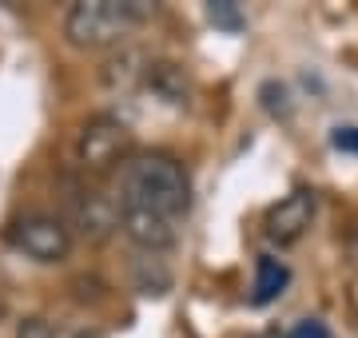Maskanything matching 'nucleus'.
Returning <instances> with one entry per match:
<instances>
[{"label":"nucleus","mask_w":358,"mask_h":338,"mask_svg":"<svg viewBox=\"0 0 358 338\" xmlns=\"http://www.w3.org/2000/svg\"><path fill=\"white\" fill-rule=\"evenodd\" d=\"M8 243L32 263H64L72 251V231L56 215H24L8 227Z\"/></svg>","instance_id":"nucleus-4"},{"label":"nucleus","mask_w":358,"mask_h":338,"mask_svg":"<svg viewBox=\"0 0 358 338\" xmlns=\"http://www.w3.org/2000/svg\"><path fill=\"white\" fill-rule=\"evenodd\" d=\"M68 223L84 239H108L120 227V199L100 191L96 183H72L68 187Z\"/></svg>","instance_id":"nucleus-5"},{"label":"nucleus","mask_w":358,"mask_h":338,"mask_svg":"<svg viewBox=\"0 0 358 338\" xmlns=\"http://www.w3.org/2000/svg\"><path fill=\"white\" fill-rule=\"evenodd\" d=\"M16 338H60V335L44 318H24V323L16 326Z\"/></svg>","instance_id":"nucleus-12"},{"label":"nucleus","mask_w":358,"mask_h":338,"mask_svg":"<svg viewBox=\"0 0 358 338\" xmlns=\"http://www.w3.org/2000/svg\"><path fill=\"white\" fill-rule=\"evenodd\" d=\"M120 203L179 223L192 211V179L171 152H140L120 168Z\"/></svg>","instance_id":"nucleus-1"},{"label":"nucleus","mask_w":358,"mask_h":338,"mask_svg":"<svg viewBox=\"0 0 358 338\" xmlns=\"http://www.w3.org/2000/svg\"><path fill=\"white\" fill-rule=\"evenodd\" d=\"M346 251H350V263L358 267V223L350 227V239H346Z\"/></svg>","instance_id":"nucleus-14"},{"label":"nucleus","mask_w":358,"mask_h":338,"mask_svg":"<svg viewBox=\"0 0 358 338\" xmlns=\"http://www.w3.org/2000/svg\"><path fill=\"white\" fill-rule=\"evenodd\" d=\"M287 283H291L287 263L275 259V255H263V259L255 263V295H251V302H255V307H267V302H275L282 291H287Z\"/></svg>","instance_id":"nucleus-9"},{"label":"nucleus","mask_w":358,"mask_h":338,"mask_svg":"<svg viewBox=\"0 0 358 338\" xmlns=\"http://www.w3.org/2000/svg\"><path fill=\"white\" fill-rule=\"evenodd\" d=\"M251 338H282V335H275V330H263V335H251Z\"/></svg>","instance_id":"nucleus-15"},{"label":"nucleus","mask_w":358,"mask_h":338,"mask_svg":"<svg viewBox=\"0 0 358 338\" xmlns=\"http://www.w3.org/2000/svg\"><path fill=\"white\" fill-rule=\"evenodd\" d=\"M207 16H211V24L227 28V32H239L243 28V16H239V4L235 0H211L207 4Z\"/></svg>","instance_id":"nucleus-10"},{"label":"nucleus","mask_w":358,"mask_h":338,"mask_svg":"<svg viewBox=\"0 0 358 338\" xmlns=\"http://www.w3.org/2000/svg\"><path fill=\"white\" fill-rule=\"evenodd\" d=\"M120 227L131 243L148 255H159V251H171L179 239V227L164 215H155L148 207H131V203H120Z\"/></svg>","instance_id":"nucleus-7"},{"label":"nucleus","mask_w":358,"mask_h":338,"mask_svg":"<svg viewBox=\"0 0 358 338\" xmlns=\"http://www.w3.org/2000/svg\"><path fill=\"white\" fill-rule=\"evenodd\" d=\"M143 84L152 96H159L164 104L171 108H187V80L179 72L176 64H167V60H155V64L143 68Z\"/></svg>","instance_id":"nucleus-8"},{"label":"nucleus","mask_w":358,"mask_h":338,"mask_svg":"<svg viewBox=\"0 0 358 338\" xmlns=\"http://www.w3.org/2000/svg\"><path fill=\"white\" fill-rule=\"evenodd\" d=\"M136 156V143H131V131L124 119L115 116H92L84 128H80L76 140V159L88 175H108V171L124 168L128 159Z\"/></svg>","instance_id":"nucleus-3"},{"label":"nucleus","mask_w":358,"mask_h":338,"mask_svg":"<svg viewBox=\"0 0 358 338\" xmlns=\"http://www.w3.org/2000/svg\"><path fill=\"white\" fill-rule=\"evenodd\" d=\"M0 314H4V299H0Z\"/></svg>","instance_id":"nucleus-16"},{"label":"nucleus","mask_w":358,"mask_h":338,"mask_svg":"<svg viewBox=\"0 0 358 338\" xmlns=\"http://www.w3.org/2000/svg\"><path fill=\"white\" fill-rule=\"evenodd\" d=\"M315 211H319V199H315V191H307V187H299V191H291V196H282L279 203L267 211V219H263L267 243H275V247H294V243L310 231Z\"/></svg>","instance_id":"nucleus-6"},{"label":"nucleus","mask_w":358,"mask_h":338,"mask_svg":"<svg viewBox=\"0 0 358 338\" xmlns=\"http://www.w3.org/2000/svg\"><path fill=\"white\" fill-rule=\"evenodd\" d=\"M282 338H331V330H327V323H319V318H303L291 335H282Z\"/></svg>","instance_id":"nucleus-13"},{"label":"nucleus","mask_w":358,"mask_h":338,"mask_svg":"<svg viewBox=\"0 0 358 338\" xmlns=\"http://www.w3.org/2000/svg\"><path fill=\"white\" fill-rule=\"evenodd\" d=\"M155 13L148 0H76L64 16V36L76 48H108Z\"/></svg>","instance_id":"nucleus-2"},{"label":"nucleus","mask_w":358,"mask_h":338,"mask_svg":"<svg viewBox=\"0 0 358 338\" xmlns=\"http://www.w3.org/2000/svg\"><path fill=\"white\" fill-rule=\"evenodd\" d=\"M331 147L334 152H346V156H358V128L355 124H338L331 131Z\"/></svg>","instance_id":"nucleus-11"}]
</instances>
